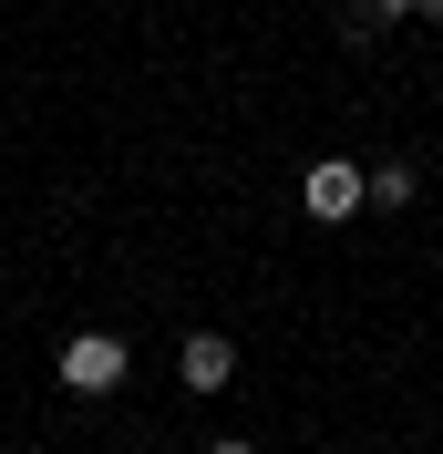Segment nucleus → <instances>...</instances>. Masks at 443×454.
<instances>
[{"mask_svg": "<svg viewBox=\"0 0 443 454\" xmlns=\"http://www.w3.org/2000/svg\"><path fill=\"white\" fill-rule=\"evenodd\" d=\"M124 372H135V351L113 331H73L62 340V393H124Z\"/></svg>", "mask_w": 443, "mask_h": 454, "instance_id": "obj_1", "label": "nucleus"}, {"mask_svg": "<svg viewBox=\"0 0 443 454\" xmlns=\"http://www.w3.org/2000/svg\"><path fill=\"white\" fill-rule=\"evenodd\" d=\"M299 207L309 217H361V166L351 155H320V166L299 176Z\"/></svg>", "mask_w": 443, "mask_h": 454, "instance_id": "obj_2", "label": "nucleus"}, {"mask_svg": "<svg viewBox=\"0 0 443 454\" xmlns=\"http://www.w3.org/2000/svg\"><path fill=\"white\" fill-rule=\"evenodd\" d=\"M227 372H237V340H217V331H186V351H175V382H186V393H217Z\"/></svg>", "mask_w": 443, "mask_h": 454, "instance_id": "obj_3", "label": "nucleus"}, {"mask_svg": "<svg viewBox=\"0 0 443 454\" xmlns=\"http://www.w3.org/2000/svg\"><path fill=\"white\" fill-rule=\"evenodd\" d=\"M413 197H423L413 166H371V176H361V207H413Z\"/></svg>", "mask_w": 443, "mask_h": 454, "instance_id": "obj_4", "label": "nucleus"}, {"mask_svg": "<svg viewBox=\"0 0 443 454\" xmlns=\"http://www.w3.org/2000/svg\"><path fill=\"white\" fill-rule=\"evenodd\" d=\"M382 21H413V0H361L351 11V31H382Z\"/></svg>", "mask_w": 443, "mask_h": 454, "instance_id": "obj_5", "label": "nucleus"}, {"mask_svg": "<svg viewBox=\"0 0 443 454\" xmlns=\"http://www.w3.org/2000/svg\"><path fill=\"white\" fill-rule=\"evenodd\" d=\"M206 454H258V444H237V434H217V444H206Z\"/></svg>", "mask_w": 443, "mask_h": 454, "instance_id": "obj_6", "label": "nucleus"}, {"mask_svg": "<svg viewBox=\"0 0 443 454\" xmlns=\"http://www.w3.org/2000/svg\"><path fill=\"white\" fill-rule=\"evenodd\" d=\"M413 11H423V21H443V0H413Z\"/></svg>", "mask_w": 443, "mask_h": 454, "instance_id": "obj_7", "label": "nucleus"}]
</instances>
